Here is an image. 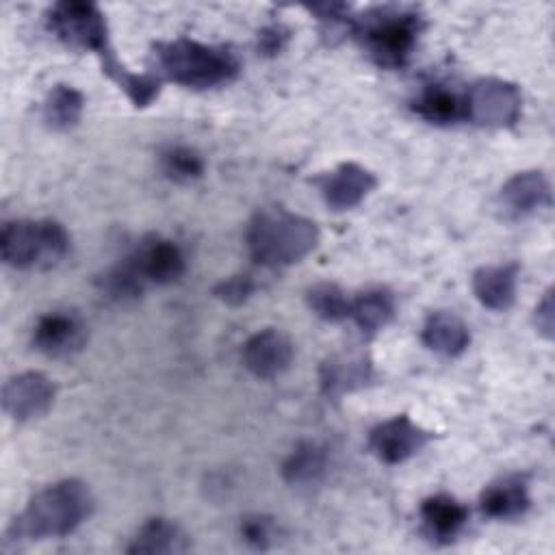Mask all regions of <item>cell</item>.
<instances>
[{
    "instance_id": "cell-1",
    "label": "cell",
    "mask_w": 555,
    "mask_h": 555,
    "mask_svg": "<svg viewBox=\"0 0 555 555\" xmlns=\"http://www.w3.org/2000/svg\"><path fill=\"white\" fill-rule=\"evenodd\" d=\"M93 496L80 479H61L39 490L4 531L2 548L11 551L26 542L63 538L76 531L91 514Z\"/></svg>"
},
{
    "instance_id": "cell-2",
    "label": "cell",
    "mask_w": 555,
    "mask_h": 555,
    "mask_svg": "<svg viewBox=\"0 0 555 555\" xmlns=\"http://www.w3.org/2000/svg\"><path fill=\"white\" fill-rule=\"evenodd\" d=\"M319 225L286 208L258 210L247 225V247L262 267H288L301 262L319 245Z\"/></svg>"
},
{
    "instance_id": "cell-3",
    "label": "cell",
    "mask_w": 555,
    "mask_h": 555,
    "mask_svg": "<svg viewBox=\"0 0 555 555\" xmlns=\"http://www.w3.org/2000/svg\"><path fill=\"white\" fill-rule=\"evenodd\" d=\"M160 74L186 89H215L238 76V61L228 48L199 43L189 37L154 43Z\"/></svg>"
},
{
    "instance_id": "cell-4",
    "label": "cell",
    "mask_w": 555,
    "mask_h": 555,
    "mask_svg": "<svg viewBox=\"0 0 555 555\" xmlns=\"http://www.w3.org/2000/svg\"><path fill=\"white\" fill-rule=\"evenodd\" d=\"M353 30L379 67L401 69L418 46L423 17L412 7H373L353 22Z\"/></svg>"
},
{
    "instance_id": "cell-5",
    "label": "cell",
    "mask_w": 555,
    "mask_h": 555,
    "mask_svg": "<svg viewBox=\"0 0 555 555\" xmlns=\"http://www.w3.org/2000/svg\"><path fill=\"white\" fill-rule=\"evenodd\" d=\"M69 234L54 219H15L0 232L2 260L13 269H50L69 251Z\"/></svg>"
},
{
    "instance_id": "cell-6",
    "label": "cell",
    "mask_w": 555,
    "mask_h": 555,
    "mask_svg": "<svg viewBox=\"0 0 555 555\" xmlns=\"http://www.w3.org/2000/svg\"><path fill=\"white\" fill-rule=\"evenodd\" d=\"M48 28L69 48L89 50L102 61L113 52L108 24L98 4L85 0H63L48 11Z\"/></svg>"
},
{
    "instance_id": "cell-7",
    "label": "cell",
    "mask_w": 555,
    "mask_h": 555,
    "mask_svg": "<svg viewBox=\"0 0 555 555\" xmlns=\"http://www.w3.org/2000/svg\"><path fill=\"white\" fill-rule=\"evenodd\" d=\"M466 100V117L483 128L514 126L522 111L520 89L503 78H479L470 85Z\"/></svg>"
},
{
    "instance_id": "cell-8",
    "label": "cell",
    "mask_w": 555,
    "mask_h": 555,
    "mask_svg": "<svg viewBox=\"0 0 555 555\" xmlns=\"http://www.w3.org/2000/svg\"><path fill=\"white\" fill-rule=\"evenodd\" d=\"M431 438V431L414 423L408 414H397L371 429L369 449L384 464H401L425 449Z\"/></svg>"
},
{
    "instance_id": "cell-9",
    "label": "cell",
    "mask_w": 555,
    "mask_h": 555,
    "mask_svg": "<svg viewBox=\"0 0 555 555\" xmlns=\"http://www.w3.org/2000/svg\"><path fill=\"white\" fill-rule=\"evenodd\" d=\"M56 397V386L41 371H24L7 379L2 388V408L13 421H33L43 416Z\"/></svg>"
},
{
    "instance_id": "cell-10",
    "label": "cell",
    "mask_w": 555,
    "mask_h": 555,
    "mask_svg": "<svg viewBox=\"0 0 555 555\" xmlns=\"http://www.w3.org/2000/svg\"><path fill=\"white\" fill-rule=\"evenodd\" d=\"M87 345V325L74 310H52L37 319L33 347L48 358H67Z\"/></svg>"
},
{
    "instance_id": "cell-11",
    "label": "cell",
    "mask_w": 555,
    "mask_h": 555,
    "mask_svg": "<svg viewBox=\"0 0 555 555\" xmlns=\"http://www.w3.org/2000/svg\"><path fill=\"white\" fill-rule=\"evenodd\" d=\"M128 260L145 284L158 286L178 282L186 269V258L180 245L156 234L143 238L134 251L128 254Z\"/></svg>"
},
{
    "instance_id": "cell-12",
    "label": "cell",
    "mask_w": 555,
    "mask_h": 555,
    "mask_svg": "<svg viewBox=\"0 0 555 555\" xmlns=\"http://www.w3.org/2000/svg\"><path fill=\"white\" fill-rule=\"evenodd\" d=\"M293 356L295 347L291 338L275 327H264L251 334L241 349L245 369L258 379H273L282 375L291 366Z\"/></svg>"
},
{
    "instance_id": "cell-13",
    "label": "cell",
    "mask_w": 555,
    "mask_h": 555,
    "mask_svg": "<svg viewBox=\"0 0 555 555\" xmlns=\"http://www.w3.org/2000/svg\"><path fill=\"white\" fill-rule=\"evenodd\" d=\"M319 186L330 208L349 210L377 186V178L358 163H340L319 180Z\"/></svg>"
},
{
    "instance_id": "cell-14",
    "label": "cell",
    "mask_w": 555,
    "mask_h": 555,
    "mask_svg": "<svg viewBox=\"0 0 555 555\" xmlns=\"http://www.w3.org/2000/svg\"><path fill=\"white\" fill-rule=\"evenodd\" d=\"M373 379L375 369L366 353H336L327 358L319 369L321 392L330 399H338L343 395L360 390Z\"/></svg>"
},
{
    "instance_id": "cell-15",
    "label": "cell",
    "mask_w": 555,
    "mask_h": 555,
    "mask_svg": "<svg viewBox=\"0 0 555 555\" xmlns=\"http://www.w3.org/2000/svg\"><path fill=\"white\" fill-rule=\"evenodd\" d=\"M499 206L512 219H520L551 206L548 178L538 169L514 173L499 191Z\"/></svg>"
},
{
    "instance_id": "cell-16",
    "label": "cell",
    "mask_w": 555,
    "mask_h": 555,
    "mask_svg": "<svg viewBox=\"0 0 555 555\" xmlns=\"http://www.w3.org/2000/svg\"><path fill=\"white\" fill-rule=\"evenodd\" d=\"M531 507L529 481L525 475H507L490 483L479 496V509L494 520H514Z\"/></svg>"
},
{
    "instance_id": "cell-17",
    "label": "cell",
    "mask_w": 555,
    "mask_h": 555,
    "mask_svg": "<svg viewBox=\"0 0 555 555\" xmlns=\"http://www.w3.org/2000/svg\"><path fill=\"white\" fill-rule=\"evenodd\" d=\"M477 301L490 310H507L516 301L518 291V264H486L479 267L470 278Z\"/></svg>"
},
{
    "instance_id": "cell-18",
    "label": "cell",
    "mask_w": 555,
    "mask_h": 555,
    "mask_svg": "<svg viewBox=\"0 0 555 555\" xmlns=\"http://www.w3.org/2000/svg\"><path fill=\"white\" fill-rule=\"evenodd\" d=\"M423 531L434 542H453L468 522V509L451 494H431L421 503Z\"/></svg>"
},
{
    "instance_id": "cell-19",
    "label": "cell",
    "mask_w": 555,
    "mask_h": 555,
    "mask_svg": "<svg viewBox=\"0 0 555 555\" xmlns=\"http://www.w3.org/2000/svg\"><path fill=\"white\" fill-rule=\"evenodd\" d=\"M191 548V540L186 531L163 516L145 520L130 544L126 546V553L137 555V553H147V555H178L186 553Z\"/></svg>"
},
{
    "instance_id": "cell-20",
    "label": "cell",
    "mask_w": 555,
    "mask_h": 555,
    "mask_svg": "<svg viewBox=\"0 0 555 555\" xmlns=\"http://www.w3.org/2000/svg\"><path fill=\"white\" fill-rule=\"evenodd\" d=\"M421 340L427 349L444 358H457L468 349L470 332L457 314L449 310H436L427 314L421 330Z\"/></svg>"
},
{
    "instance_id": "cell-21",
    "label": "cell",
    "mask_w": 555,
    "mask_h": 555,
    "mask_svg": "<svg viewBox=\"0 0 555 555\" xmlns=\"http://www.w3.org/2000/svg\"><path fill=\"white\" fill-rule=\"evenodd\" d=\"M414 113L429 124L451 126L466 119V100L455 89L434 82L427 85L412 104Z\"/></svg>"
},
{
    "instance_id": "cell-22",
    "label": "cell",
    "mask_w": 555,
    "mask_h": 555,
    "mask_svg": "<svg viewBox=\"0 0 555 555\" xmlns=\"http://www.w3.org/2000/svg\"><path fill=\"white\" fill-rule=\"evenodd\" d=\"M395 295L388 288H369L351 299L349 317L364 334L382 332L395 319Z\"/></svg>"
},
{
    "instance_id": "cell-23",
    "label": "cell",
    "mask_w": 555,
    "mask_h": 555,
    "mask_svg": "<svg viewBox=\"0 0 555 555\" xmlns=\"http://www.w3.org/2000/svg\"><path fill=\"white\" fill-rule=\"evenodd\" d=\"M327 468V451L314 440H301L284 460L282 475L293 486L317 483Z\"/></svg>"
},
{
    "instance_id": "cell-24",
    "label": "cell",
    "mask_w": 555,
    "mask_h": 555,
    "mask_svg": "<svg viewBox=\"0 0 555 555\" xmlns=\"http://www.w3.org/2000/svg\"><path fill=\"white\" fill-rule=\"evenodd\" d=\"M85 113V95L72 85H54L43 102V121L52 130L74 128Z\"/></svg>"
},
{
    "instance_id": "cell-25",
    "label": "cell",
    "mask_w": 555,
    "mask_h": 555,
    "mask_svg": "<svg viewBox=\"0 0 555 555\" xmlns=\"http://www.w3.org/2000/svg\"><path fill=\"white\" fill-rule=\"evenodd\" d=\"M160 171L173 182H193L204 176L206 160L191 145H169L160 152Z\"/></svg>"
},
{
    "instance_id": "cell-26",
    "label": "cell",
    "mask_w": 555,
    "mask_h": 555,
    "mask_svg": "<svg viewBox=\"0 0 555 555\" xmlns=\"http://www.w3.org/2000/svg\"><path fill=\"white\" fill-rule=\"evenodd\" d=\"M308 308L323 321L336 323L349 317L351 299L334 282H319L306 291Z\"/></svg>"
},
{
    "instance_id": "cell-27",
    "label": "cell",
    "mask_w": 555,
    "mask_h": 555,
    "mask_svg": "<svg viewBox=\"0 0 555 555\" xmlns=\"http://www.w3.org/2000/svg\"><path fill=\"white\" fill-rule=\"evenodd\" d=\"M238 533L241 540L258 551H267L278 542V525L271 516L264 514H249L243 516L238 522Z\"/></svg>"
},
{
    "instance_id": "cell-28",
    "label": "cell",
    "mask_w": 555,
    "mask_h": 555,
    "mask_svg": "<svg viewBox=\"0 0 555 555\" xmlns=\"http://www.w3.org/2000/svg\"><path fill=\"white\" fill-rule=\"evenodd\" d=\"M256 293V280L249 273H234L212 286V295L225 306H243Z\"/></svg>"
},
{
    "instance_id": "cell-29",
    "label": "cell",
    "mask_w": 555,
    "mask_h": 555,
    "mask_svg": "<svg viewBox=\"0 0 555 555\" xmlns=\"http://www.w3.org/2000/svg\"><path fill=\"white\" fill-rule=\"evenodd\" d=\"M533 323L538 334H542L546 340L553 338V327H555V306H553V288L544 293V297L538 301L533 310Z\"/></svg>"
},
{
    "instance_id": "cell-30",
    "label": "cell",
    "mask_w": 555,
    "mask_h": 555,
    "mask_svg": "<svg viewBox=\"0 0 555 555\" xmlns=\"http://www.w3.org/2000/svg\"><path fill=\"white\" fill-rule=\"evenodd\" d=\"M286 41H288V30H286L284 26H280V24H273V26H267V28L260 33V37H258V50H260L262 54L273 56V54H278V52L286 46Z\"/></svg>"
}]
</instances>
